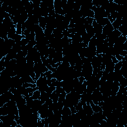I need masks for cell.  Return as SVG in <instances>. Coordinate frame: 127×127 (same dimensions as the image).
Returning <instances> with one entry per match:
<instances>
[{
    "mask_svg": "<svg viewBox=\"0 0 127 127\" xmlns=\"http://www.w3.org/2000/svg\"><path fill=\"white\" fill-rule=\"evenodd\" d=\"M93 68L91 63H88L83 64L82 66L81 76L84 77L85 81H88L92 76Z\"/></svg>",
    "mask_w": 127,
    "mask_h": 127,
    "instance_id": "obj_1",
    "label": "cell"
},
{
    "mask_svg": "<svg viewBox=\"0 0 127 127\" xmlns=\"http://www.w3.org/2000/svg\"><path fill=\"white\" fill-rule=\"evenodd\" d=\"M121 35V33L118 29H114V30L111 32V33L107 36L108 42H113V43H115V42L116 41L117 39Z\"/></svg>",
    "mask_w": 127,
    "mask_h": 127,
    "instance_id": "obj_2",
    "label": "cell"
},
{
    "mask_svg": "<svg viewBox=\"0 0 127 127\" xmlns=\"http://www.w3.org/2000/svg\"><path fill=\"white\" fill-rule=\"evenodd\" d=\"M92 26L93 27L95 31V35L94 36L96 38L98 36L102 33V29L103 27L97 23L94 19L92 23Z\"/></svg>",
    "mask_w": 127,
    "mask_h": 127,
    "instance_id": "obj_3",
    "label": "cell"
},
{
    "mask_svg": "<svg viewBox=\"0 0 127 127\" xmlns=\"http://www.w3.org/2000/svg\"><path fill=\"white\" fill-rule=\"evenodd\" d=\"M42 104L39 99L37 100H33L32 104L31 107V110L32 112V113H37L39 111L40 108L42 106Z\"/></svg>",
    "mask_w": 127,
    "mask_h": 127,
    "instance_id": "obj_4",
    "label": "cell"
},
{
    "mask_svg": "<svg viewBox=\"0 0 127 127\" xmlns=\"http://www.w3.org/2000/svg\"><path fill=\"white\" fill-rule=\"evenodd\" d=\"M114 30L112 24L109 22V23H108L107 25H105L104 26H103V29H102V34H103L104 35H105V36H107H107L109 35L111 32H112Z\"/></svg>",
    "mask_w": 127,
    "mask_h": 127,
    "instance_id": "obj_5",
    "label": "cell"
},
{
    "mask_svg": "<svg viewBox=\"0 0 127 127\" xmlns=\"http://www.w3.org/2000/svg\"><path fill=\"white\" fill-rule=\"evenodd\" d=\"M36 86L37 87H40L42 86L47 85V78L46 76L41 77L40 76L39 79L36 82Z\"/></svg>",
    "mask_w": 127,
    "mask_h": 127,
    "instance_id": "obj_6",
    "label": "cell"
},
{
    "mask_svg": "<svg viewBox=\"0 0 127 127\" xmlns=\"http://www.w3.org/2000/svg\"><path fill=\"white\" fill-rule=\"evenodd\" d=\"M82 108L84 111L85 112L86 114V115L88 116H92V114L94 113V112L92 110V109L90 104H85L83 105Z\"/></svg>",
    "mask_w": 127,
    "mask_h": 127,
    "instance_id": "obj_7",
    "label": "cell"
},
{
    "mask_svg": "<svg viewBox=\"0 0 127 127\" xmlns=\"http://www.w3.org/2000/svg\"><path fill=\"white\" fill-rule=\"evenodd\" d=\"M101 56L102 57V63L104 64L105 65L110 63V62H112L111 58L112 56L110 55H109L107 54H101Z\"/></svg>",
    "mask_w": 127,
    "mask_h": 127,
    "instance_id": "obj_8",
    "label": "cell"
},
{
    "mask_svg": "<svg viewBox=\"0 0 127 127\" xmlns=\"http://www.w3.org/2000/svg\"><path fill=\"white\" fill-rule=\"evenodd\" d=\"M86 30V33L90 36V37L92 38L95 35V31L93 27H92L91 25H85Z\"/></svg>",
    "mask_w": 127,
    "mask_h": 127,
    "instance_id": "obj_9",
    "label": "cell"
},
{
    "mask_svg": "<svg viewBox=\"0 0 127 127\" xmlns=\"http://www.w3.org/2000/svg\"><path fill=\"white\" fill-rule=\"evenodd\" d=\"M86 88H87V82L86 81H84L80 87H78L75 90H76V91L78 93H80V94H82L84 92L86 91Z\"/></svg>",
    "mask_w": 127,
    "mask_h": 127,
    "instance_id": "obj_10",
    "label": "cell"
},
{
    "mask_svg": "<svg viewBox=\"0 0 127 127\" xmlns=\"http://www.w3.org/2000/svg\"><path fill=\"white\" fill-rule=\"evenodd\" d=\"M63 58V54L62 52H56L55 56L54 57L53 60L55 64L58 62H62Z\"/></svg>",
    "mask_w": 127,
    "mask_h": 127,
    "instance_id": "obj_11",
    "label": "cell"
},
{
    "mask_svg": "<svg viewBox=\"0 0 127 127\" xmlns=\"http://www.w3.org/2000/svg\"><path fill=\"white\" fill-rule=\"evenodd\" d=\"M16 54H17L15 50H14L13 48H11L10 50L9 51V52L7 55V56H5V60H7V61H10V60L15 59Z\"/></svg>",
    "mask_w": 127,
    "mask_h": 127,
    "instance_id": "obj_12",
    "label": "cell"
},
{
    "mask_svg": "<svg viewBox=\"0 0 127 127\" xmlns=\"http://www.w3.org/2000/svg\"><path fill=\"white\" fill-rule=\"evenodd\" d=\"M16 103L18 109H19V110H20L26 104V100L24 97H22L20 98L16 101Z\"/></svg>",
    "mask_w": 127,
    "mask_h": 127,
    "instance_id": "obj_13",
    "label": "cell"
},
{
    "mask_svg": "<svg viewBox=\"0 0 127 127\" xmlns=\"http://www.w3.org/2000/svg\"><path fill=\"white\" fill-rule=\"evenodd\" d=\"M63 31L61 30L56 28H55L53 30V34H54V37H55V38H57V39H62L63 37L64 36L62 34Z\"/></svg>",
    "mask_w": 127,
    "mask_h": 127,
    "instance_id": "obj_14",
    "label": "cell"
},
{
    "mask_svg": "<svg viewBox=\"0 0 127 127\" xmlns=\"http://www.w3.org/2000/svg\"><path fill=\"white\" fill-rule=\"evenodd\" d=\"M122 25L123 20L122 19H120V18H117L116 20L112 23V25L114 29H118L119 27Z\"/></svg>",
    "mask_w": 127,
    "mask_h": 127,
    "instance_id": "obj_15",
    "label": "cell"
},
{
    "mask_svg": "<svg viewBox=\"0 0 127 127\" xmlns=\"http://www.w3.org/2000/svg\"><path fill=\"white\" fill-rule=\"evenodd\" d=\"M127 40V37H124L123 35H121L117 39L115 42V45H123L125 42Z\"/></svg>",
    "mask_w": 127,
    "mask_h": 127,
    "instance_id": "obj_16",
    "label": "cell"
},
{
    "mask_svg": "<svg viewBox=\"0 0 127 127\" xmlns=\"http://www.w3.org/2000/svg\"><path fill=\"white\" fill-rule=\"evenodd\" d=\"M90 105L91 106L92 110L94 113H98V112H102V109L101 106L98 105H95L94 104L93 101L91 100L90 102Z\"/></svg>",
    "mask_w": 127,
    "mask_h": 127,
    "instance_id": "obj_17",
    "label": "cell"
},
{
    "mask_svg": "<svg viewBox=\"0 0 127 127\" xmlns=\"http://www.w3.org/2000/svg\"><path fill=\"white\" fill-rule=\"evenodd\" d=\"M50 95L51 94H48L46 92H41L40 98V99L39 100H40V101H41V102L42 104L45 103L46 101L48 98H50Z\"/></svg>",
    "mask_w": 127,
    "mask_h": 127,
    "instance_id": "obj_18",
    "label": "cell"
},
{
    "mask_svg": "<svg viewBox=\"0 0 127 127\" xmlns=\"http://www.w3.org/2000/svg\"><path fill=\"white\" fill-rule=\"evenodd\" d=\"M95 20L97 22V23H98L99 25H101L103 27L107 25L108 23L110 22L109 20L108 19V18H101V19L96 20Z\"/></svg>",
    "mask_w": 127,
    "mask_h": 127,
    "instance_id": "obj_19",
    "label": "cell"
},
{
    "mask_svg": "<svg viewBox=\"0 0 127 127\" xmlns=\"http://www.w3.org/2000/svg\"><path fill=\"white\" fill-rule=\"evenodd\" d=\"M72 42H74V43H81L82 42V39L81 38V35L77 33H76L73 37L71 38Z\"/></svg>",
    "mask_w": 127,
    "mask_h": 127,
    "instance_id": "obj_20",
    "label": "cell"
},
{
    "mask_svg": "<svg viewBox=\"0 0 127 127\" xmlns=\"http://www.w3.org/2000/svg\"><path fill=\"white\" fill-rule=\"evenodd\" d=\"M46 21L45 17H40L39 19V25L43 29V30L46 29Z\"/></svg>",
    "mask_w": 127,
    "mask_h": 127,
    "instance_id": "obj_21",
    "label": "cell"
},
{
    "mask_svg": "<svg viewBox=\"0 0 127 127\" xmlns=\"http://www.w3.org/2000/svg\"><path fill=\"white\" fill-rule=\"evenodd\" d=\"M8 114V108L7 105H5V104L3 107H0V116H5L7 115Z\"/></svg>",
    "mask_w": 127,
    "mask_h": 127,
    "instance_id": "obj_22",
    "label": "cell"
},
{
    "mask_svg": "<svg viewBox=\"0 0 127 127\" xmlns=\"http://www.w3.org/2000/svg\"><path fill=\"white\" fill-rule=\"evenodd\" d=\"M59 95H60V94L58 93L56 91V90H54V91L51 94L50 98L53 100V102L57 103L58 102Z\"/></svg>",
    "mask_w": 127,
    "mask_h": 127,
    "instance_id": "obj_23",
    "label": "cell"
},
{
    "mask_svg": "<svg viewBox=\"0 0 127 127\" xmlns=\"http://www.w3.org/2000/svg\"><path fill=\"white\" fill-rule=\"evenodd\" d=\"M28 52L27 51H21L20 52L17 53L16 54V55L15 57V59L16 60H19L20 59H21L22 58H25L26 56L27 55Z\"/></svg>",
    "mask_w": 127,
    "mask_h": 127,
    "instance_id": "obj_24",
    "label": "cell"
},
{
    "mask_svg": "<svg viewBox=\"0 0 127 127\" xmlns=\"http://www.w3.org/2000/svg\"><path fill=\"white\" fill-rule=\"evenodd\" d=\"M114 66L115 64H113L112 62L106 65L105 71L108 72V73L110 72L114 71Z\"/></svg>",
    "mask_w": 127,
    "mask_h": 127,
    "instance_id": "obj_25",
    "label": "cell"
},
{
    "mask_svg": "<svg viewBox=\"0 0 127 127\" xmlns=\"http://www.w3.org/2000/svg\"><path fill=\"white\" fill-rule=\"evenodd\" d=\"M36 43H37V42H36L35 40H32V41H30L29 43H28V44H27L25 46L26 50L28 52L29 50L31 49L33 47H34L36 45Z\"/></svg>",
    "mask_w": 127,
    "mask_h": 127,
    "instance_id": "obj_26",
    "label": "cell"
},
{
    "mask_svg": "<svg viewBox=\"0 0 127 127\" xmlns=\"http://www.w3.org/2000/svg\"><path fill=\"white\" fill-rule=\"evenodd\" d=\"M16 28H11L10 29L8 33V38L9 39H13L14 36L16 34Z\"/></svg>",
    "mask_w": 127,
    "mask_h": 127,
    "instance_id": "obj_27",
    "label": "cell"
},
{
    "mask_svg": "<svg viewBox=\"0 0 127 127\" xmlns=\"http://www.w3.org/2000/svg\"><path fill=\"white\" fill-rule=\"evenodd\" d=\"M71 112L69 107L64 106L62 112V115H65V116H69L71 114Z\"/></svg>",
    "mask_w": 127,
    "mask_h": 127,
    "instance_id": "obj_28",
    "label": "cell"
},
{
    "mask_svg": "<svg viewBox=\"0 0 127 127\" xmlns=\"http://www.w3.org/2000/svg\"><path fill=\"white\" fill-rule=\"evenodd\" d=\"M81 36V38H82L83 42H84V43H85L86 44L88 45L89 42V41H90V39H91V38L90 37V36L86 33L83 34Z\"/></svg>",
    "mask_w": 127,
    "mask_h": 127,
    "instance_id": "obj_29",
    "label": "cell"
},
{
    "mask_svg": "<svg viewBox=\"0 0 127 127\" xmlns=\"http://www.w3.org/2000/svg\"><path fill=\"white\" fill-rule=\"evenodd\" d=\"M25 38V36L24 35H20L15 34L13 38V40L15 41V43H17V42H20L22 40V38Z\"/></svg>",
    "mask_w": 127,
    "mask_h": 127,
    "instance_id": "obj_30",
    "label": "cell"
},
{
    "mask_svg": "<svg viewBox=\"0 0 127 127\" xmlns=\"http://www.w3.org/2000/svg\"><path fill=\"white\" fill-rule=\"evenodd\" d=\"M13 49L15 50L16 53H19L21 51V46L20 44V42L15 43L13 46Z\"/></svg>",
    "mask_w": 127,
    "mask_h": 127,
    "instance_id": "obj_31",
    "label": "cell"
},
{
    "mask_svg": "<svg viewBox=\"0 0 127 127\" xmlns=\"http://www.w3.org/2000/svg\"><path fill=\"white\" fill-rule=\"evenodd\" d=\"M40 95H41V92L39 91V90H37L33 92L32 98L33 100L40 99Z\"/></svg>",
    "mask_w": 127,
    "mask_h": 127,
    "instance_id": "obj_32",
    "label": "cell"
},
{
    "mask_svg": "<svg viewBox=\"0 0 127 127\" xmlns=\"http://www.w3.org/2000/svg\"><path fill=\"white\" fill-rule=\"evenodd\" d=\"M118 30L121 33L122 35H123L124 37H127V32H126V30L125 27V26L122 25H121L119 28L118 29Z\"/></svg>",
    "mask_w": 127,
    "mask_h": 127,
    "instance_id": "obj_33",
    "label": "cell"
},
{
    "mask_svg": "<svg viewBox=\"0 0 127 127\" xmlns=\"http://www.w3.org/2000/svg\"><path fill=\"white\" fill-rule=\"evenodd\" d=\"M56 53V50L52 48H49V58L53 59L54 57L55 56Z\"/></svg>",
    "mask_w": 127,
    "mask_h": 127,
    "instance_id": "obj_34",
    "label": "cell"
},
{
    "mask_svg": "<svg viewBox=\"0 0 127 127\" xmlns=\"http://www.w3.org/2000/svg\"><path fill=\"white\" fill-rule=\"evenodd\" d=\"M122 67V62L119 61L117 64H115L114 66V71H120Z\"/></svg>",
    "mask_w": 127,
    "mask_h": 127,
    "instance_id": "obj_35",
    "label": "cell"
},
{
    "mask_svg": "<svg viewBox=\"0 0 127 127\" xmlns=\"http://www.w3.org/2000/svg\"><path fill=\"white\" fill-rule=\"evenodd\" d=\"M16 25V34L22 35V25L20 23H17Z\"/></svg>",
    "mask_w": 127,
    "mask_h": 127,
    "instance_id": "obj_36",
    "label": "cell"
},
{
    "mask_svg": "<svg viewBox=\"0 0 127 127\" xmlns=\"http://www.w3.org/2000/svg\"><path fill=\"white\" fill-rule=\"evenodd\" d=\"M22 86L25 87V88H28V87H32V88H34L36 87V84H33L31 83H28V82H26V83H24L22 84Z\"/></svg>",
    "mask_w": 127,
    "mask_h": 127,
    "instance_id": "obj_37",
    "label": "cell"
},
{
    "mask_svg": "<svg viewBox=\"0 0 127 127\" xmlns=\"http://www.w3.org/2000/svg\"><path fill=\"white\" fill-rule=\"evenodd\" d=\"M25 38L27 39L29 41H32L35 40V32H30L29 35H28Z\"/></svg>",
    "mask_w": 127,
    "mask_h": 127,
    "instance_id": "obj_38",
    "label": "cell"
},
{
    "mask_svg": "<svg viewBox=\"0 0 127 127\" xmlns=\"http://www.w3.org/2000/svg\"><path fill=\"white\" fill-rule=\"evenodd\" d=\"M66 93L65 91L60 94L59 95L58 102H63L66 98Z\"/></svg>",
    "mask_w": 127,
    "mask_h": 127,
    "instance_id": "obj_39",
    "label": "cell"
},
{
    "mask_svg": "<svg viewBox=\"0 0 127 127\" xmlns=\"http://www.w3.org/2000/svg\"><path fill=\"white\" fill-rule=\"evenodd\" d=\"M31 1L33 5L34 9L40 7L41 3V1H40V0H34V1Z\"/></svg>",
    "mask_w": 127,
    "mask_h": 127,
    "instance_id": "obj_40",
    "label": "cell"
},
{
    "mask_svg": "<svg viewBox=\"0 0 127 127\" xmlns=\"http://www.w3.org/2000/svg\"><path fill=\"white\" fill-rule=\"evenodd\" d=\"M94 19L91 17H86L85 18V23H84V25H91L93 22V21Z\"/></svg>",
    "mask_w": 127,
    "mask_h": 127,
    "instance_id": "obj_41",
    "label": "cell"
},
{
    "mask_svg": "<svg viewBox=\"0 0 127 127\" xmlns=\"http://www.w3.org/2000/svg\"><path fill=\"white\" fill-rule=\"evenodd\" d=\"M10 91L15 95H17L20 94L19 91V90L16 88H10L9 89Z\"/></svg>",
    "mask_w": 127,
    "mask_h": 127,
    "instance_id": "obj_42",
    "label": "cell"
},
{
    "mask_svg": "<svg viewBox=\"0 0 127 127\" xmlns=\"http://www.w3.org/2000/svg\"><path fill=\"white\" fill-rule=\"evenodd\" d=\"M56 89V87H54V86H48V87L47 88V90L46 92L47 93H48V94H51L54 90H55Z\"/></svg>",
    "mask_w": 127,
    "mask_h": 127,
    "instance_id": "obj_43",
    "label": "cell"
},
{
    "mask_svg": "<svg viewBox=\"0 0 127 127\" xmlns=\"http://www.w3.org/2000/svg\"><path fill=\"white\" fill-rule=\"evenodd\" d=\"M29 40H28L27 39L25 38H22V40L20 41V44L21 46H26L27 44L29 42Z\"/></svg>",
    "mask_w": 127,
    "mask_h": 127,
    "instance_id": "obj_44",
    "label": "cell"
},
{
    "mask_svg": "<svg viewBox=\"0 0 127 127\" xmlns=\"http://www.w3.org/2000/svg\"><path fill=\"white\" fill-rule=\"evenodd\" d=\"M82 106H83V105H82V104L81 103V101H79V102H78V103H77V104L75 107L76 108V110L77 111H79V110L82 109H83L82 108Z\"/></svg>",
    "mask_w": 127,
    "mask_h": 127,
    "instance_id": "obj_45",
    "label": "cell"
},
{
    "mask_svg": "<svg viewBox=\"0 0 127 127\" xmlns=\"http://www.w3.org/2000/svg\"><path fill=\"white\" fill-rule=\"evenodd\" d=\"M27 90V91L28 93H31V92H34V91H35L36 90H38L39 88L38 87L36 86V87L34 88H32V87H28L26 88Z\"/></svg>",
    "mask_w": 127,
    "mask_h": 127,
    "instance_id": "obj_46",
    "label": "cell"
},
{
    "mask_svg": "<svg viewBox=\"0 0 127 127\" xmlns=\"http://www.w3.org/2000/svg\"><path fill=\"white\" fill-rule=\"evenodd\" d=\"M117 15H118V13L117 11H114L111 14H110V16H111V17L112 18L114 21L116 19H117Z\"/></svg>",
    "mask_w": 127,
    "mask_h": 127,
    "instance_id": "obj_47",
    "label": "cell"
},
{
    "mask_svg": "<svg viewBox=\"0 0 127 127\" xmlns=\"http://www.w3.org/2000/svg\"><path fill=\"white\" fill-rule=\"evenodd\" d=\"M68 30L69 32L71 34H75L76 33V29L75 28H68Z\"/></svg>",
    "mask_w": 127,
    "mask_h": 127,
    "instance_id": "obj_48",
    "label": "cell"
},
{
    "mask_svg": "<svg viewBox=\"0 0 127 127\" xmlns=\"http://www.w3.org/2000/svg\"><path fill=\"white\" fill-rule=\"evenodd\" d=\"M53 103V100H52L50 98H48V99L46 101V102H45V103H46L47 105H48V106H49L50 105H51L52 103Z\"/></svg>",
    "mask_w": 127,
    "mask_h": 127,
    "instance_id": "obj_49",
    "label": "cell"
},
{
    "mask_svg": "<svg viewBox=\"0 0 127 127\" xmlns=\"http://www.w3.org/2000/svg\"><path fill=\"white\" fill-rule=\"evenodd\" d=\"M119 55H120L121 56H122L124 57H126L127 55V51H126V50H123L121 52H120Z\"/></svg>",
    "mask_w": 127,
    "mask_h": 127,
    "instance_id": "obj_50",
    "label": "cell"
},
{
    "mask_svg": "<svg viewBox=\"0 0 127 127\" xmlns=\"http://www.w3.org/2000/svg\"><path fill=\"white\" fill-rule=\"evenodd\" d=\"M102 74H103V71H100L98 72V73L96 74V77H97L98 78H99V79L100 80V78H101V77L102 76Z\"/></svg>",
    "mask_w": 127,
    "mask_h": 127,
    "instance_id": "obj_51",
    "label": "cell"
},
{
    "mask_svg": "<svg viewBox=\"0 0 127 127\" xmlns=\"http://www.w3.org/2000/svg\"><path fill=\"white\" fill-rule=\"evenodd\" d=\"M62 34H63L64 36H66V37H68V36L69 35V34H70V33L69 32L68 29H65L63 31Z\"/></svg>",
    "mask_w": 127,
    "mask_h": 127,
    "instance_id": "obj_52",
    "label": "cell"
},
{
    "mask_svg": "<svg viewBox=\"0 0 127 127\" xmlns=\"http://www.w3.org/2000/svg\"><path fill=\"white\" fill-rule=\"evenodd\" d=\"M111 60H112V62H113V64H117L119 61L117 60V59L116 58L115 56H112L111 58Z\"/></svg>",
    "mask_w": 127,
    "mask_h": 127,
    "instance_id": "obj_53",
    "label": "cell"
},
{
    "mask_svg": "<svg viewBox=\"0 0 127 127\" xmlns=\"http://www.w3.org/2000/svg\"><path fill=\"white\" fill-rule=\"evenodd\" d=\"M30 33V31L26 29L22 33V35H25V37H26V36H27L28 35H29Z\"/></svg>",
    "mask_w": 127,
    "mask_h": 127,
    "instance_id": "obj_54",
    "label": "cell"
},
{
    "mask_svg": "<svg viewBox=\"0 0 127 127\" xmlns=\"http://www.w3.org/2000/svg\"><path fill=\"white\" fill-rule=\"evenodd\" d=\"M116 58L117 59V60H118V61H122V60H123V59L124 58V57L121 56L120 55H117L115 56Z\"/></svg>",
    "mask_w": 127,
    "mask_h": 127,
    "instance_id": "obj_55",
    "label": "cell"
},
{
    "mask_svg": "<svg viewBox=\"0 0 127 127\" xmlns=\"http://www.w3.org/2000/svg\"><path fill=\"white\" fill-rule=\"evenodd\" d=\"M70 108V109L71 110V112L72 114H75V113H76L77 112V111L76 110V108H75V106H72V107H71Z\"/></svg>",
    "mask_w": 127,
    "mask_h": 127,
    "instance_id": "obj_56",
    "label": "cell"
},
{
    "mask_svg": "<svg viewBox=\"0 0 127 127\" xmlns=\"http://www.w3.org/2000/svg\"><path fill=\"white\" fill-rule=\"evenodd\" d=\"M78 80H79V82L80 83L82 84L83 81H85V79H84V77L83 76H80V77H78Z\"/></svg>",
    "mask_w": 127,
    "mask_h": 127,
    "instance_id": "obj_57",
    "label": "cell"
},
{
    "mask_svg": "<svg viewBox=\"0 0 127 127\" xmlns=\"http://www.w3.org/2000/svg\"><path fill=\"white\" fill-rule=\"evenodd\" d=\"M105 66H106V65L105 64L102 63L101 65V66H100V71H104L105 69Z\"/></svg>",
    "mask_w": 127,
    "mask_h": 127,
    "instance_id": "obj_58",
    "label": "cell"
},
{
    "mask_svg": "<svg viewBox=\"0 0 127 127\" xmlns=\"http://www.w3.org/2000/svg\"><path fill=\"white\" fill-rule=\"evenodd\" d=\"M81 46L82 48H87L88 47V45L86 44L85 43H84V42H81Z\"/></svg>",
    "mask_w": 127,
    "mask_h": 127,
    "instance_id": "obj_59",
    "label": "cell"
}]
</instances>
